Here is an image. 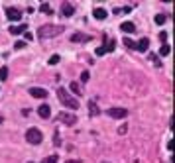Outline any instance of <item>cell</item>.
Listing matches in <instances>:
<instances>
[{"label":"cell","instance_id":"6da1fadb","mask_svg":"<svg viewBox=\"0 0 175 163\" xmlns=\"http://www.w3.org/2000/svg\"><path fill=\"white\" fill-rule=\"evenodd\" d=\"M57 96H59V102H61L65 108H71V110H77V108H79V100L73 98V96H71L67 91H65L63 87L57 88Z\"/></svg>","mask_w":175,"mask_h":163},{"label":"cell","instance_id":"7a4b0ae2","mask_svg":"<svg viewBox=\"0 0 175 163\" xmlns=\"http://www.w3.org/2000/svg\"><path fill=\"white\" fill-rule=\"evenodd\" d=\"M63 32V26H41L38 29V34H40V38H53V35L57 34H61Z\"/></svg>","mask_w":175,"mask_h":163},{"label":"cell","instance_id":"3957f363","mask_svg":"<svg viewBox=\"0 0 175 163\" xmlns=\"http://www.w3.org/2000/svg\"><path fill=\"white\" fill-rule=\"evenodd\" d=\"M26 139H28V144H34V145H38V144H41L43 136H41V132H40L38 128H30V130L26 132Z\"/></svg>","mask_w":175,"mask_h":163},{"label":"cell","instance_id":"277c9868","mask_svg":"<svg viewBox=\"0 0 175 163\" xmlns=\"http://www.w3.org/2000/svg\"><path fill=\"white\" fill-rule=\"evenodd\" d=\"M106 114L110 116V118H118V120H122V118L128 116V110H126V108H116V106H112V108L106 110Z\"/></svg>","mask_w":175,"mask_h":163},{"label":"cell","instance_id":"5b68a950","mask_svg":"<svg viewBox=\"0 0 175 163\" xmlns=\"http://www.w3.org/2000/svg\"><path fill=\"white\" fill-rule=\"evenodd\" d=\"M57 118H59V122H63V124H69V126H73V124L77 122V116H75V114H71V112H61Z\"/></svg>","mask_w":175,"mask_h":163},{"label":"cell","instance_id":"8992f818","mask_svg":"<svg viewBox=\"0 0 175 163\" xmlns=\"http://www.w3.org/2000/svg\"><path fill=\"white\" fill-rule=\"evenodd\" d=\"M6 16H8V20H12V22H18L22 18V12L18 8H14V6H10V8H6Z\"/></svg>","mask_w":175,"mask_h":163},{"label":"cell","instance_id":"52a82bcc","mask_svg":"<svg viewBox=\"0 0 175 163\" xmlns=\"http://www.w3.org/2000/svg\"><path fill=\"white\" fill-rule=\"evenodd\" d=\"M30 94L35 96V98H45L47 91H45V88H40V87H32V88H30Z\"/></svg>","mask_w":175,"mask_h":163},{"label":"cell","instance_id":"ba28073f","mask_svg":"<svg viewBox=\"0 0 175 163\" xmlns=\"http://www.w3.org/2000/svg\"><path fill=\"white\" fill-rule=\"evenodd\" d=\"M73 12H75V6H73V4H63V6H61V14H63L65 18L73 16Z\"/></svg>","mask_w":175,"mask_h":163},{"label":"cell","instance_id":"9c48e42d","mask_svg":"<svg viewBox=\"0 0 175 163\" xmlns=\"http://www.w3.org/2000/svg\"><path fill=\"white\" fill-rule=\"evenodd\" d=\"M148 47H150V39L148 38H142L140 41L136 43V49L138 51H148Z\"/></svg>","mask_w":175,"mask_h":163},{"label":"cell","instance_id":"30bf717a","mask_svg":"<svg viewBox=\"0 0 175 163\" xmlns=\"http://www.w3.org/2000/svg\"><path fill=\"white\" fill-rule=\"evenodd\" d=\"M38 114H40L41 118H49V114H51V108H49V104H41V106L38 108Z\"/></svg>","mask_w":175,"mask_h":163},{"label":"cell","instance_id":"8fae6325","mask_svg":"<svg viewBox=\"0 0 175 163\" xmlns=\"http://www.w3.org/2000/svg\"><path fill=\"white\" fill-rule=\"evenodd\" d=\"M93 16L97 18V20H106V16H108V12H106L104 8H94V12H93Z\"/></svg>","mask_w":175,"mask_h":163},{"label":"cell","instance_id":"7c38bea8","mask_svg":"<svg viewBox=\"0 0 175 163\" xmlns=\"http://www.w3.org/2000/svg\"><path fill=\"white\" fill-rule=\"evenodd\" d=\"M26 28H28L26 24H20V26H12V28L8 29V32H10V34H14V35H20V34H24V32H26Z\"/></svg>","mask_w":175,"mask_h":163},{"label":"cell","instance_id":"4fadbf2b","mask_svg":"<svg viewBox=\"0 0 175 163\" xmlns=\"http://www.w3.org/2000/svg\"><path fill=\"white\" fill-rule=\"evenodd\" d=\"M103 39H104V51H112L114 49V45H116V43H114V39H110V38H108V35H103Z\"/></svg>","mask_w":175,"mask_h":163},{"label":"cell","instance_id":"5bb4252c","mask_svg":"<svg viewBox=\"0 0 175 163\" xmlns=\"http://www.w3.org/2000/svg\"><path fill=\"white\" fill-rule=\"evenodd\" d=\"M120 29H122V32H128V34H132L134 29H136V26L132 24V22H122V24H120Z\"/></svg>","mask_w":175,"mask_h":163},{"label":"cell","instance_id":"9a60e30c","mask_svg":"<svg viewBox=\"0 0 175 163\" xmlns=\"http://www.w3.org/2000/svg\"><path fill=\"white\" fill-rule=\"evenodd\" d=\"M89 39H91L89 35H81V34H73L71 35V41H75V43L77 41H89Z\"/></svg>","mask_w":175,"mask_h":163},{"label":"cell","instance_id":"2e32d148","mask_svg":"<svg viewBox=\"0 0 175 163\" xmlns=\"http://www.w3.org/2000/svg\"><path fill=\"white\" fill-rule=\"evenodd\" d=\"M89 110H91V114H93V116H97V114L100 112V110H98V106H97V102H94V100H91V102H89Z\"/></svg>","mask_w":175,"mask_h":163},{"label":"cell","instance_id":"e0dca14e","mask_svg":"<svg viewBox=\"0 0 175 163\" xmlns=\"http://www.w3.org/2000/svg\"><path fill=\"white\" fill-rule=\"evenodd\" d=\"M124 45H126L128 49H136V41H132L130 38H124Z\"/></svg>","mask_w":175,"mask_h":163},{"label":"cell","instance_id":"ac0fdd59","mask_svg":"<svg viewBox=\"0 0 175 163\" xmlns=\"http://www.w3.org/2000/svg\"><path fill=\"white\" fill-rule=\"evenodd\" d=\"M40 10H41V12H45V14H51V12H53V10H51V6L45 4V2H43V4L40 6Z\"/></svg>","mask_w":175,"mask_h":163},{"label":"cell","instance_id":"d6986e66","mask_svg":"<svg viewBox=\"0 0 175 163\" xmlns=\"http://www.w3.org/2000/svg\"><path fill=\"white\" fill-rule=\"evenodd\" d=\"M169 45H167V43H163V45L162 47H159V53H162V55H169Z\"/></svg>","mask_w":175,"mask_h":163},{"label":"cell","instance_id":"ffe728a7","mask_svg":"<svg viewBox=\"0 0 175 163\" xmlns=\"http://www.w3.org/2000/svg\"><path fill=\"white\" fill-rule=\"evenodd\" d=\"M69 88H71V91H73V92H77V94H81V87H79V83H71V85H69Z\"/></svg>","mask_w":175,"mask_h":163},{"label":"cell","instance_id":"44dd1931","mask_svg":"<svg viewBox=\"0 0 175 163\" xmlns=\"http://www.w3.org/2000/svg\"><path fill=\"white\" fill-rule=\"evenodd\" d=\"M41 163H57V155H49V157H45Z\"/></svg>","mask_w":175,"mask_h":163},{"label":"cell","instance_id":"7402d4cb","mask_svg":"<svg viewBox=\"0 0 175 163\" xmlns=\"http://www.w3.org/2000/svg\"><path fill=\"white\" fill-rule=\"evenodd\" d=\"M163 22H165V14H157V16H156V24L159 26V24H163Z\"/></svg>","mask_w":175,"mask_h":163},{"label":"cell","instance_id":"603a6c76","mask_svg":"<svg viewBox=\"0 0 175 163\" xmlns=\"http://www.w3.org/2000/svg\"><path fill=\"white\" fill-rule=\"evenodd\" d=\"M6 77H8V69H6V67H2V69H0V81H4Z\"/></svg>","mask_w":175,"mask_h":163},{"label":"cell","instance_id":"cb8c5ba5","mask_svg":"<svg viewBox=\"0 0 175 163\" xmlns=\"http://www.w3.org/2000/svg\"><path fill=\"white\" fill-rule=\"evenodd\" d=\"M59 55H51V57H49V65H55V63H59Z\"/></svg>","mask_w":175,"mask_h":163},{"label":"cell","instance_id":"d4e9b609","mask_svg":"<svg viewBox=\"0 0 175 163\" xmlns=\"http://www.w3.org/2000/svg\"><path fill=\"white\" fill-rule=\"evenodd\" d=\"M89 77H91L89 71H83V73H81V81H83V83H85V81H89Z\"/></svg>","mask_w":175,"mask_h":163},{"label":"cell","instance_id":"484cf974","mask_svg":"<svg viewBox=\"0 0 175 163\" xmlns=\"http://www.w3.org/2000/svg\"><path fill=\"white\" fill-rule=\"evenodd\" d=\"M159 39L165 43V41H167V32H159Z\"/></svg>","mask_w":175,"mask_h":163},{"label":"cell","instance_id":"4316f807","mask_svg":"<svg viewBox=\"0 0 175 163\" xmlns=\"http://www.w3.org/2000/svg\"><path fill=\"white\" fill-rule=\"evenodd\" d=\"M26 45V41H16V45H14V49H22Z\"/></svg>","mask_w":175,"mask_h":163},{"label":"cell","instance_id":"83f0119b","mask_svg":"<svg viewBox=\"0 0 175 163\" xmlns=\"http://www.w3.org/2000/svg\"><path fill=\"white\" fill-rule=\"evenodd\" d=\"M126 130H128V126H120V128H118V134H126Z\"/></svg>","mask_w":175,"mask_h":163},{"label":"cell","instance_id":"f1b7e54d","mask_svg":"<svg viewBox=\"0 0 175 163\" xmlns=\"http://www.w3.org/2000/svg\"><path fill=\"white\" fill-rule=\"evenodd\" d=\"M104 53H106V51H104V47H103V45H100V47L97 49V55H104Z\"/></svg>","mask_w":175,"mask_h":163},{"label":"cell","instance_id":"f546056e","mask_svg":"<svg viewBox=\"0 0 175 163\" xmlns=\"http://www.w3.org/2000/svg\"><path fill=\"white\" fill-rule=\"evenodd\" d=\"M65 163H81L79 159H69V161H65Z\"/></svg>","mask_w":175,"mask_h":163},{"label":"cell","instance_id":"4dcf8cb0","mask_svg":"<svg viewBox=\"0 0 175 163\" xmlns=\"http://www.w3.org/2000/svg\"><path fill=\"white\" fill-rule=\"evenodd\" d=\"M103 163H110V161H103Z\"/></svg>","mask_w":175,"mask_h":163},{"label":"cell","instance_id":"1f68e13d","mask_svg":"<svg viewBox=\"0 0 175 163\" xmlns=\"http://www.w3.org/2000/svg\"><path fill=\"white\" fill-rule=\"evenodd\" d=\"M30 163H32V161H30Z\"/></svg>","mask_w":175,"mask_h":163}]
</instances>
